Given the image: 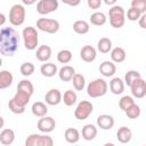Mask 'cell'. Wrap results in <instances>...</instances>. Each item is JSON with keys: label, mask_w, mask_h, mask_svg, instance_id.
Masks as SVG:
<instances>
[{"label": "cell", "mask_w": 146, "mask_h": 146, "mask_svg": "<svg viewBox=\"0 0 146 146\" xmlns=\"http://www.w3.org/2000/svg\"><path fill=\"white\" fill-rule=\"evenodd\" d=\"M19 35L13 27H2L0 31V52L3 56H14L18 50Z\"/></svg>", "instance_id": "1"}, {"label": "cell", "mask_w": 146, "mask_h": 146, "mask_svg": "<svg viewBox=\"0 0 146 146\" xmlns=\"http://www.w3.org/2000/svg\"><path fill=\"white\" fill-rule=\"evenodd\" d=\"M108 90V84L104 79H96L89 82L87 87V94L91 98H98L104 96Z\"/></svg>", "instance_id": "2"}, {"label": "cell", "mask_w": 146, "mask_h": 146, "mask_svg": "<svg viewBox=\"0 0 146 146\" xmlns=\"http://www.w3.org/2000/svg\"><path fill=\"white\" fill-rule=\"evenodd\" d=\"M110 24L114 29H121L125 23V13L121 6H112L108 10Z\"/></svg>", "instance_id": "3"}, {"label": "cell", "mask_w": 146, "mask_h": 146, "mask_svg": "<svg viewBox=\"0 0 146 146\" xmlns=\"http://www.w3.org/2000/svg\"><path fill=\"white\" fill-rule=\"evenodd\" d=\"M22 36L24 40V46L27 50H34L38 47L39 43V35L38 31L33 26H27L23 30Z\"/></svg>", "instance_id": "4"}, {"label": "cell", "mask_w": 146, "mask_h": 146, "mask_svg": "<svg viewBox=\"0 0 146 146\" xmlns=\"http://www.w3.org/2000/svg\"><path fill=\"white\" fill-rule=\"evenodd\" d=\"M25 8L23 5L16 3L9 10V23L13 26H21L25 21Z\"/></svg>", "instance_id": "5"}, {"label": "cell", "mask_w": 146, "mask_h": 146, "mask_svg": "<svg viewBox=\"0 0 146 146\" xmlns=\"http://www.w3.org/2000/svg\"><path fill=\"white\" fill-rule=\"evenodd\" d=\"M26 146H52L54 140L48 135H39V133H32L25 140Z\"/></svg>", "instance_id": "6"}, {"label": "cell", "mask_w": 146, "mask_h": 146, "mask_svg": "<svg viewBox=\"0 0 146 146\" xmlns=\"http://www.w3.org/2000/svg\"><path fill=\"white\" fill-rule=\"evenodd\" d=\"M36 27L38 30L49 33V34H54L59 30V22L56 19H51V18H39L36 21Z\"/></svg>", "instance_id": "7"}, {"label": "cell", "mask_w": 146, "mask_h": 146, "mask_svg": "<svg viewBox=\"0 0 146 146\" xmlns=\"http://www.w3.org/2000/svg\"><path fill=\"white\" fill-rule=\"evenodd\" d=\"M92 111H94V105L90 102H88V100H81L78 104L76 108L74 110V116H75V119L82 121V120L88 119L89 115L92 113Z\"/></svg>", "instance_id": "8"}, {"label": "cell", "mask_w": 146, "mask_h": 146, "mask_svg": "<svg viewBox=\"0 0 146 146\" xmlns=\"http://www.w3.org/2000/svg\"><path fill=\"white\" fill-rule=\"evenodd\" d=\"M58 0H39L36 3V11L40 15H47L58 9Z\"/></svg>", "instance_id": "9"}, {"label": "cell", "mask_w": 146, "mask_h": 146, "mask_svg": "<svg viewBox=\"0 0 146 146\" xmlns=\"http://www.w3.org/2000/svg\"><path fill=\"white\" fill-rule=\"evenodd\" d=\"M130 89L133 97L143 98L146 96V81L143 78H138L130 84Z\"/></svg>", "instance_id": "10"}, {"label": "cell", "mask_w": 146, "mask_h": 146, "mask_svg": "<svg viewBox=\"0 0 146 146\" xmlns=\"http://www.w3.org/2000/svg\"><path fill=\"white\" fill-rule=\"evenodd\" d=\"M36 127H38V129H39L40 132L49 133V132H51L56 128V121L51 116L44 115L41 119H39V121L36 123Z\"/></svg>", "instance_id": "11"}, {"label": "cell", "mask_w": 146, "mask_h": 146, "mask_svg": "<svg viewBox=\"0 0 146 146\" xmlns=\"http://www.w3.org/2000/svg\"><path fill=\"white\" fill-rule=\"evenodd\" d=\"M80 57L83 62L86 63H91L96 59L97 57V51L92 46L86 44L82 47V49L80 50Z\"/></svg>", "instance_id": "12"}, {"label": "cell", "mask_w": 146, "mask_h": 146, "mask_svg": "<svg viewBox=\"0 0 146 146\" xmlns=\"http://www.w3.org/2000/svg\"><path fill=\"white\" fill-rule=\"evenodd\" d=\"M44 100L48 105L50 106H55L58 105L62 100H63V95L58 89H50L46 96H44Z\"/></svg>", "instance_id": "13"}, {"label": "cell", "mask_w": 146, "mask_h": 146, "mask_svg": "<svg viewBox=\"0 0 146 146\" xmlns=\"http://www.w3.org/2000/svg\"><path fill=\"white\" fill-rule=\"evenodd\" d=\"M99 72L105 78H111L115 74L116 72V66L114 64V62L112 60H104L100 65H99Z\"/></svg>", "instance_id": "14"}, {"label": "cell", "mask_w": 146, "mask_h": 146, "mask_svg": "<svg viewBox=\"0 0 146 146\" xmlns=\"http://www.w3.org/2000/svg\"><path fill=\"white\" fill-rule=\"evenodd\" d=\"M114 117L110 114H102L97 117V125L103 130H110L114 127Z\"/></svg>", "instance_id": "15"}, {"label": "cell", "mask_w": 146, "mask_h": 146, "mask_svg": "<svg viewBox=\"0 0 146 146\" xmlns=\"http://www.w3.org/2000/svg\"><path fill=\"white\" fill-rule=\"evenodd\" d=\"M74 75H75V70H74L73 66H70V65H64L58 71V76L64 82L72 81V79H73Z\"/></svg>", "instance_id": "16"}, {"label": "cell", "mask_w": 146, "mask_h": 146, "mask_svg": "<svg viewBox=\"0 0 146 146\" xmlns=\"http://www.w3.org/2000/svg\"><path fill=\"white\" fill-rule=\"evenodd\" d=\"M35 57H36L38 60L46 63V62L49 60L50 57H51V48H50L49 46H47V44H42V46H40V47L36 49Z\"/></svg>", "instance_id": "17"}, {"label": "cell", "mask_w": 146, "mask_h": 146, "mask_svg": "<svg viewBox=\"0 0 146 146\" xmlns=\"http://www.w3.org/2000/svg\"><path fill=\"white\" fill-rule=\"evenodd\" d=\"M131 137H132V131L125 125L119 128V130L116 131V138L121 144L129 143L131 140Z\"/></svg>", "instance_id": "18"}, {"label": "cell", "mask_w": 146, "mask_h": 146, "mask_svg": "<svg viewBox=\"0 0 146 146\" xmlns=\"http://www.w3.org/2000/svg\"><path fill=\"white\" fill-rule=\"evenodd\" d=\"M81 135H82V138L84 140H94L95 137L97 136V128L89 123V124H86L82 127V130H81Z\"/></svg>", "instance_id": "19"}, {"label": "cell", "mask_w": 146, "mask_h": 146, "mask_svg": "<svg viewBox=\"0 0 146 146\" xmlns=\"http://www.w3.org/2000/svg\"><path fill=\"white\" fill-rule=\"evenodd\" d=\"M15 140V132L13 129H2L0 132V143L5 146L11 145Z\"/></svg>", "instance_id": "20"}, {"label": "cell", "mask_w": 146, "mask_h": 146, "mask_svg": "<svg viewBox=\"0 0 146 146\" xmlns=\"http://www.w3.org/2000/svg\"><path fill=\"white\" fill-rule=\"evenodd\" d=\"M40 72L43 76L51 78L55 74H58V68H57V65L54 64V63H44V64L41 65Z\"/></svg>", "instance_id": "21"}, {"label": "cell", "mask_w": 146, "mask_h": 146, "mask_svg": "<svg viewBox=\"0 0 146 146\" xmlns=\"http://www.w3.org/2000/svg\"><path fill=\"white\" fill-rule=\"evenodd\" d=\"M110 90L113 95H121L124 91V82L120 78H113L110 81Z\"/></svg>", "instance_id": "22"}, {"label": "cell", "mask_w": 146, "mask_h": 146, "mask_svg": "<svg viewBox=\"0 0 146 146\" xmlns=\"http://www.w3.org/2000/svg\"><path fill=\"white\" fill-rule=\"evenodd\" d=\"M31 111H32V114L38 116V117H42L44 115H47L48 113V107L44 103L42 102H35L32 104V107H31Z\"/></svg>", "instance_id": "23"}, {"label": "cell", "mask_w": 146, "mask_h": 146, "mask_svg": "<svg viewBox=\"0 0 146 146\" xmlns=\"http://www.w3.org/2000/svg\"><path fill=\"white\" fill-rule=\"evenodd\" d=\"M64 138L68 144H76L80 139V132L75 128H67L64 132Z\"/></svg>", "instance_id": "24"}, {"label": "cell", "mask_w": 146, "mask_h": 146, "mask_svg": "<svg viewBox=\"0 0 146 146\" xmlns=\"http://www.w3.org/2000/svg\"><path fill=\"white\" fill-rule=\"evenodd\" d=\"M125 57H127L125 50L123 48H121V47H115V48H113L111 50V58H112V60L114 63L120 64V63L124 62Z\"/></svg>", "instance_id": "25"}, {"label": "cell", "mask_w": 146, "mask_h": 146, "mask_svg": "<svg viewBox=\"0 0 146 146\" xmlns=\"http://www.w3.org/2000/svg\"><path fill=\"white\" fill-rule=\"evenodd\" d=\"M13 80H14V76L11 72L6 71V70L1 71L0 72V89H6L10 87L13 83Z\"/></svg>", "instance_id": "26"}, {"label": "cell", "mask_w": 146, "mask_h": 146, "mask_svg": "<svg viewBox=\"0 0 146 146\" xmlns=\"http://www.w3.org/2000/svg\"><path fill=\"white\" fill-rule=\"evenodd\" d=\"M89 30H90V26L87 21L79 19L73 23V31L78 34H87L89 32Z\"/></svg>", "instance_id": "27"}, {"label": "cell", "mask_w": 146, "mask_h": 146, "mask_svg": "<svg viewBox=\"0 0 146 146\" xmlns=\"http://www.w3.org/2000/svg\"><path fill=\"white\" fill-rule=\"evenodd\" d=\"M17 90L23 91V92H25V94L32 96L33 92H34V87H33V84H32V82H31L30 80L24 79V80H21V81L18 82V84H17Z\"/></svg>", "instance_id": "28"}, {"label": "cell", "mask_w": 146, "mask_h": 146, "mask_svg": "<svg viewBox=\"0 0 146 146\" xmlns=\"http://www.w3.org/2000/svg\"><path fill=\"white\" fill-rule=\"evenodd\" d=\"M106 21H107L106 15L102 11H95L90 16V23L95 26H102L106 23Z\"/></svg>", "instance_id": "29"}, {"label": "cell", "mask_w": 146, "mask_h": 146, "mask_svg": "<svg viewBox=\"0 0 146 146\" xmlns=\"http://www.w3.org/2000/svg\"><path fill=\"white\" fill-rule=\"evenodd\" d=\"M97 49L102 54H107L112 50V41L108 38H102L97 42Z\"/></svg>", "instance_id": "30"}, {"label": "cell", "mask_w": 146, "mask_h": 146, "mask_svg": "<svg viewBox=\"0 0 146 146\" xmlns=\"http://www.w3.org/2000/svg\"><path fill=\"white\" fill-rule=\"evenodd\" d=\"M30 98H31L30 95H27V94H25L23 91H19V90H17V92L13 97V99L15 100V103L18 104L19 106H23V107H26V105L30 102Z\"/></svg>", "instance_id": "31"}, {"label": "cell", "mask_w": 146, "mask_h": 146, "mask_svg": "<svg viewBox=\"0 0 146 146\" xmlns=\"http://www.w3.org/2000/svg\"><path fill=\"white\" fill-rule=\"evenodd\" d=\"M78 100V96L75 94V91H73L72 89H68L64 92L63 95V102L66 106H73Z\"/></svg>", "instance_id": "32"}, {"label": "cell", "mask_w": 146, "mask_h": 146, "mask_svg": "<svg viewBox=\"0 0 146 146\" xmlns=\"http://www.w3.org/2000/svg\"><path fill=\"white\" fill-rule=\"evenodd\" d=\"M72 83H73V87H74L75 90L81 91V90H83V88L86 86V79L82 74L75 73V75L72 79Z\"/></svg>", "instance_id": "33"}, {"label": "cell", "mask_w": 146, "mask_h": 146, "mask_svg": "<svg viewBox=\"0 0 146 146\" xmlns=\"http://www.w3.org/2000/svg\"><path fill=\"white\" fill-rule=\"evenodd\" d=\"M57 60L60 64H68L72 60V52L68 49H63L57 54Z\"/></svg>", "instance_id": "34"}, {"label": "cell", "mask_w": 146, "mask_h": 146, "mask_svg": "<svg viewBox=\"0 0 146 146\" xmlns=\"http://www.w3.org/2000/svg\"><path fill=\"white\" fill-rule=\"evenodd\" d=\"M124 113H125V115L129 117V119H137L139 115H140V107L136 104V103H133L130 107H128L125 111H124Z\"/></svg>", "instance_id": "35"}, {"label": "cell", "mask_w": 146, "mask_h": 146, "mask_svg": "<svg viewBox=\"0 0 146 146\" xmlns=\"http://www.w3.org/2000/svg\"><path fill=\"white\" fill-rule=\"evenodd\" d=\"M138 78H141L140 73L136 70H130V71H127L125 75H124V83L128 84V87H130V84Z\"/></svg>", "instance_id": "36"}, {"label": "cell", "mask_w": 146, "mask_h": 146, "mask_svg": "<svg viewBox=\"0 0 146 146\" xmlns=\"http://www.w3.org/2000/svg\"><path fill=\"white\" fill-rule=\"evenodd\" d=\"M34 70H35V67H34V65H33L31 62L23 63V64L21 65V67H19V71H21V73H22V75H24V76H30V75H32V74L34 73Z\"/></svg>", "instance_id": "37"}, {"label": "cell", "mask_w": 146, "mask_h": 146, "mask_svg": "<svg viewBox=\"0 0 146 146\" xmlns=\"http://www.w3.org/2000/svg\"><path fill=\"white\" fill-rule=\"evenodd\" d=\"M8 108L10 112H13L14 114H23L25 112V108L26 107H23V106H19L18 104L15 103V100L11 98L9 102H8Z\"/></svg>", "instance_id": "38"}, {"label": "cell", "mask_w": 146, "mask_h": 146, "mask_svg": "<svg viewBox=\"0 0 146 146\" xmlns=\"http://www.w3.org/2000/svg\"><path fill=\"white\" fill-rule=\"evenodd\" d=\"M135 103L133 98L131 96H123L120 100H119V106L122 111H125L128 107H130L132 104Z\"/></svg>", "instance_id": "39"}, {"label": "cell", "mask_w": 146, "mask_h": 146, "mask_svg": "<svg viewBox=\"0 0 146 146\" xmlns=\"http://www.w3.org/2000/svg\"><path fill=\"white\" fill-rule=\"evenodd\" d=\"M140 16H141V13H140L138 9L133 8V7H130V8L128 9V11H127V18H128L129 21H131V22L138 21V19L140 18Z\"/></svg>", "instance_id": "40"}, {"label": "cell", "mask_w": 146, "mask_h": 146, "mask_svg": "<svg viewBox=\"0 0 146 146\" xmlns=\"http://www.w3.org/2000/svg\"><path fill=\"white\" fill-rule=\"evenodd\" d=\"M131 7L138 9L141 14L146 13V0H131Z\"/></svg>", "instance_id": "41"}, {"label": "cell", "mask_w": 146, "mask_h": 146, "mask_svg": "<svg viewBox=\"0 0 146 146\" xmlns=\"http://www.w3.org/2000/svg\"><path fill=\"white\" fill-rule=\"evenodd\" d=\"M87 3L90 9H99L102 5V0H87Z\"/></svg>", "instance_id": "42"}, {"label": "cell", "mask_w": 146, "mask_h": 146, "mask_svg": "<svg viewBox=\"0 0 146 146\" xmlns=\"http://www.w3.org/2000/svg\"><path fill=\"white\" fill-rule=\"evenodd\" d=\"M60 1L67 6H71V7H76L81 2V0H60Z\"/></svg>", "instance_id": "43"}, {"label": "cell", "mask_w": 146, "mask_h": 146, "mask_svg": "<svg viewBox=\"0 0 146 146\" xmlns=\"http://www.w3.org/2000/svg\"><path fill=\"white\" fill-rule=\"evenodd\" d=\"M138 24H139V26H140L141 29H145V30H146V13L141 14L140 18L138 19Z\"/></svg>", "instance_id": "44"}, {"label": "cell", "mask_w": 146, "mask_h": 146, "mask_svg": "<svg viewBox=\"0 0 146 146\" xmlns=\"http://www.w3.org/2000/svg\"><path fill=\"white\" fill-rule=\"evenodd\" d=\"M22 2H23V5H26V6H31V5L35 3V2H36V0H22Z\"/></svg>", "instance_id": "45"}, {"label": "cell", "mask_w": 146, "mask_h": 146, "mask_svg": "<svg viewBox=\"0 0 146 146\" xmlns=\"http://www.w3.org/2000/svg\"><path fill=\"white\" fill-rule=\"evenodd\" d=\"M117 0H104V2L107 5V6H114V3L116 2Z\"/></svg>", "instance_id": "46"}, {"label": "cell", "mask_w": 146, "mask_h": 146, "mask_svg": "<svg viewBox=\"0 0 146 146\" xmlns=\"http://www.w3.org/2000/svg\"><path fill=\"white\" fill-rule=\"evenodd\" d=\"M0 18H1V21H0V25L2 26V25H3V23H5V21H6L5 15H3V14H0Z\"/></svg>", "instance_id": "47"}]
</instances>
